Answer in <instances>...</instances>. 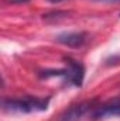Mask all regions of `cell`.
<instances>
[{"instance_id": "3", "label": "cell", "mask_w": 120, "mask_h": 121, "mask_svg": "<svg viewBox=\"0 0 120 121\" xmlns=\"http://www.w3.org/2000/svg\"><path fill=\"white\" fill-rule=\"evenodd\" d=\"M112 117H120V99H113L105 104L96 106L92 111L93 120H105Z\"/></svg>"}, {"instance_id": "1", "label": "cell", "mask_w": 120, "mask_h": 121, "mask_svg": "<svg viewBox=\"0 0 120 121\" xmlns=\"http://www.w3.org/2000/svg\"><path fill=\"white\" fill-rule=\"evenodd\" d=\"M50 99H40L26 96L21 99H4L3 108L7 111H17V113H34V111H44L48 108Z\"/></svg>"}, {"instance_id": "8", "label": "cell", "mask_w": 120, "mask_h": 121, "mask_svg": "<svg viewBox=\"0 0 120 121\" xmlns=\"http://www.w3.org/2000/svg\"><path fill=\"white\" fill-rule=\"evenodd\" d=\"M103 1H120V0H103Z\"/></svg>"}, {"instance_id": "2", "label": "cell", "mask_w": 120, "mask_h": 121, "mask_svg": "<svg viewBox=\"0 0 120 121\" xmlns=\"http://www.w3.org/2000/svg\"><path fill=\"white\" fill-rule=\"evenodd\" d=\"M65 63H66V68L64 69L65 70V80L74 83L75 86H81L82 82H83V76H85V68L81 62L72 59V58H65Z\"/></svg>"}, {"instance_id": "4", "label": "cell", "mask_w": 120, "mask_h": 121, "mask_svg": "<svg viewBox=\"0 0 120 121\" xmlns=\"http://www.w3.org/2000/svg\"><path fill=\"white\" fill-rule=\"evenodd\" d=\"M92 101H83V103H78L71 106L68 110H65L60 117V121H81L85 114H88L90 110L93 108Z\"/></svg>"}, {"instance_id": "5", "label": "cell", "mask_w": 120, "mask_h": 121, "mask_svg": "<svg viewBox=\"0 0 120 121\" xmlns=\"http://www.w3.org/2000/svg\"><path fill=\"white\" fill-rule=\"evenodd\" d=\"M57 41L62 45L71 47V48H78L82 47L86 41V34L85 32H64L57 37Z\"/></svg>"}, {"instance_id": "6", "label": "cell", "mask_w": 120, "mask_h": 121, "mask_svg": "<svg viewBox=\"0 0 120 121\" xmlns=\"http://www.w3.org/2000/svg\"><path fill=\"white\" fill-rule=\"evenodd\" d=\"M69 13L68 11H58V13H50V14H44V18L45 20H57V18H60V17H66Z\"/></svg>"}, {"instance_id": "7", "label": "cell", "mask_w": 120, "mask_h": 121, "mask_svg": "<svg viewBox=\"0 0 120 121\" xmlns=\"http://www.w3.org/2000/svg\"><path fill=\"white\" fill-rule=\"evenodd\" d=\"M50 3H62V1H65V0H48Z\"/></svg>"}]
</instances>
